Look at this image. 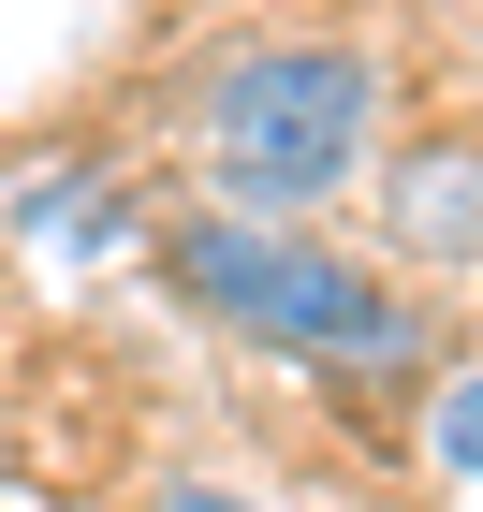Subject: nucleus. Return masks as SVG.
Returning <instances> with one entry per match:
<instances>
[{"mask_svg": "<svg viewBox=\"0 0 483 512\" xmlns=\"http://www.w3.org/2000/svg\"><path fill=\"white\" fill-rule=\"evenodd\" d=\"M147 264H161V293H176L191 322H220V337H249V352H293V366H410L425 352L410 293H381L366 264H337V249L293 235V220L205 205V220H161Z\"/></svg>", "mask_w": 483, "mask_h": 512, "instance_id": "nucleus-1", "label": "nucleus"}, {"mask_svg": "<svg viewBox=\"0 0 483 512\" xmlns=\"http://www.w3.org/2000/svg\"><path fill=\"white\" fill-rule=\"evenodd\" d=\"M381 147V59L366 44H249L205 74V176L235 220H308Z\"/></svg>", "mask_w": 483, "mask_h": 512, "instance_id": "nucleus-2", "label": "nucleus"}, {"mask_svg": "<svg viewBox=\"0 0 483 512\" xmlns=\"http://www.w3.org/2000/svg\"><path fill=\"white\" fill-rule=\"evenodd\" d=\"M381 220H396L410 264H469L483 278V147L469 132H425V147H396V176H381Z\"/></svg>", "mask_w": 483, "mask_h": 512, "instance_id": "nucleus-3", "label": "nucleus"}, {"mask_svg": "<svg viewBox=\"0 0 483 512\" xmlns=\"http://www.w3.org/2000/svg\"><path fill=\"white\" fill-rule=\"evenodd\" d=\"M15 235H30V249H74V264H118V249H147V220H132L118 161H44L30 191H15Z\"/></svg>", "mask_w": 483, "mask_h": 512, "instance_id": "nucleus-4", "label": "nucleus"}, {"mask_svg": "<svg viewBox=\"0 0 483 512\" xmlns=\"http://www.w3.org/2000/svg\"><path fill=\"white\" fill-rule=\"evenodd\" d=\"M425 439H440V469H454V483H483V366L440 395V410H425Z\"/></svg>", "mask_w": 483, "mask_h": 512, "instance_id": "nucleus-5", "label": "nucleus"}, {"mask_svg": "<svg viewBox=\"0 0 483 512\" xmlns=\"http://www.w3.org/2000/svg\"><path fill=\"white\" fill-rule=\"evenodd\" d=\"M161 512H264V498H235V483H176Z\"/></svg>", "mask_w": 483, "mask_h": 512, "instance_id": "nucleus-6", "label": "nucleus"}]
</instances>
